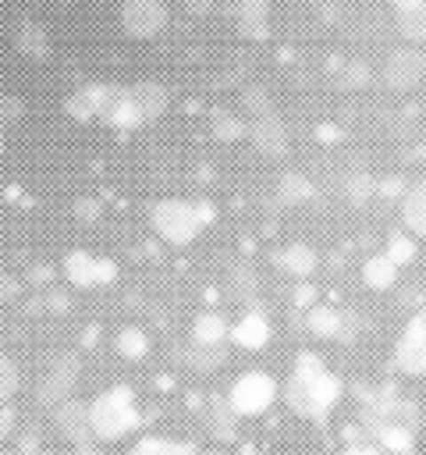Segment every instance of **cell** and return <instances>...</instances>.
Segmentation results:
<instances>
[{
    "label": "cell",
    "mask_w": 426,
    "mask_h": 455,
    "mask_svg": "<svg viewBox=\"0 0 426 455\" xmlns=\"http://www.w3.org/2000/svg\"><path fill=\"white\" fill-rule=\"evenodd\" d=\"M341 398V377L323 366L316 352H298L295 370L284 384V402L305 419H327Z\"/></svg>",
    "instance_id": "1"
},
{
    "label": "cell",
    "mask_w": 426,
    "mask_h": 455,
    "mask_svg": "<svg viewBox=\"0 0 426 455\" xmlns=\"http://www.w3.org/2000/svg\"><path fill=\"white\" fill-rule=\"evenodd\" d=\"M89 416H92V437L96 441H121L142 423V412L135 405V391L124 384L99 391L89 402Z\"/></svg>",
    "instance_id": "2"
},
{
    "label": "cell",
    "mask_w": 426,
    "mask_h": 455,
    "mask_svg": "<svg viewBox=\"0 0 426 455\" xmlns=\"http://www.w3.org/2000/svg\"><path fill=\"white\" fill-rule=\"evenodd\" d=\"M149 220H153V231L170 245H188L206 228L199 217V203H185V199H160Z\"/></svg>",
    "instance_id": "3"
},
{
    "label": "cell",
    "mask_w": 426,
    "mask_h": 455,
    "mask_svg": "<svg viewBox=\"0 0 426 455\" xmlns=\"http://www.w3.org/2000/svg\"><path fill=\"white\" fill-rule=\"evenodd\" d=\"M227 402L238 416H263L277 402V380L263 370H248L231 384Z\"/></svg>",
    "instance_id": "4"
},
{
    "label": "cell",
    "mask_w": 426,
    "mask_h": 455,
    "mask_svg": "<svg viewBox=\"0 0 426 455\" xmlns=\"http://www.w3.org/2000/svg\"><path fill=\"white\" fill-rule=\"evenodd\" d=\"M167 21H170V7L163 0H124V7H121V25L135 39L160 36L167 28Z\"/></svg>",
    "instance_id": "5"
},
{
    "label": "cell",
    "mask_w": 426,
    "mask_h": 455,
    "mask_svg": "<svg viewBox=\"0 0 426 455\" xmlns=\"http://www.w3.org/2000/svg\"><path fill=\"white\" fill-rule=\"evenodd\" d=\"M75 384H78V359L71 352H60L39 377V405H60L75 395Z\"/></svg>",
    "instance_id": "6"
},
{
    "label": "cell",
    "mask_w": 426,
    "mask_h": 455,
    "mask_svg": "<svg viewBox=\"0 0 426 455\" xmlns=\"http://www.w3.org/2000/svg\"><path fill=\"white\" fill-rule=\"evenodd\" d=\"M394 366L401 373H408V377H422L426 373V313H415L405 323V331H401V338L394 345Z\"/></svg>",
    "instance_id": "7"
},
{
    "label": "cell",
    "mask_w": 426,
    "mask_h": 455,
    "mask_svg": "<svg viewBox=\"0 0 426 455\" xmlns=\"http://www.w3.org/2000/svg\"><path fill=\"white\" fill-rule=\"evenodd\" d=\"M99 121H106L110 128H121V132L146 124V121H142V110H138V103H135V92H131V85H106V96H103V110H99Z\"/></svg>",
    "instance_id": "8"
},
{
    "label": "cell",
    "mask_w": 426,
    "mask_h": 455,
    "mask_svg": "<svg viewBox=\"0 0 426 455\" xmlns=\"http://www.w3.org/2000/svg\"><path fill=\"white\" fill-rule=\"evenodd\" d=\"M53 427H57V434H60L64 441H71L75 448H78V444H89V437H92L89 402H82V398L60 402V405L53 409Z\"/></svg>",
    "instance_id": "9"
},
{
    "label": "cell",
    "mask_w": 426,
    "mask_h": 455,
    "mask_svg": "<svg viewBox=\"0 0 426 455\" xmlns=\"http://www.w3.org/2000/svg\"><path fill=\"white\" fill-rule=\"evenodd\" d=\"M422 75H426V53L415 50V46L394 50L383 64V78H387L390 89H412V85L422 82Z\"/></svg>",
    "instance_id": "10"
},
{
    "label": "cell",
    "mask_w": 426,
    "mask_h": 455,
    "mask_svg": "<svg viewBox=\"0 0 426 455\" xmlns=\"http://www.w3.org/2000/svg\"><path fill=\"white\" fill-rule=\"evenodd\" d=\"M248 135H252L256 149L266 153V156H284L288 153V132H284V124H280V117L273 110L256 114L252 124H248Z\"/></svg>",
    "instance_id": "11"
},
{
    "label": "cell",
    "mask_w": 426,
    "mask_h": 455,
    "mask_svg": "<svg viewBox=\"0 0 426 455\" xmlns=\"http://www.w3.org/2000/svg\"><path fill=\"white\" fill-rule=\"evenodd\" d=\"M231 341H234L238 348H248V352L266 348V341H270V320H266L259 309L241 313V320L231 327Z\"/></svg>",
    "instance_id": "12"
},
{
    "label": "cell",
    "mask_w": 426,
    "mask_h": 455,
    "mask_svg": "<svg viewBox=\"0 0 426 455\" xmlns=\"http://www.w3.org/2000/svg\"><path fill=\"white\" fill-rule=\"evenodd\" d=\"M234 25L245 39H266L270 36V7L266 0H238Z\"/></svg>",
    "instance_id": "13"
},
{
    "label": "cell",
    "mask_w": 426,
    "mask_h": 455,
    "mask_svg": "<svg viewBox=\"0 0 426 455\" xmlns=\"http://www.w3.org/2000/svg\"><path fill=\"white\" fill-rule=\"evenodd\" d=\"M398 11V32L408 43L426 46V0H390Z\"/></svg>",
    "instance_id": "14"
},
{
    "label": "cell",
    "mask_w": 426,
    "mask_h": 455,
    "mask_svg": "<svg viewBox=\"0 0 426 455\" xmlns=\"http://www.w3.org/2000/svg\"><path fill=\"white\" fill-rule=\"evenodd\" d=\"M103 96H106V85H99V82L82 85V89H75V92L67 96L64 110H67L75 121H92V117H99V110H103Z\"/></svg>",
    "instance_id": "15"
},
{
    "label": "cell",
    "mask_w": 426,
    "mask_h": 455,
    "mask_svg": "<svg viewBox=\"0 0 426 455\" xmlns=\"http://www.w3.org/2000/svg\"><path fill=\"white\" fill-rule=\"evenodd\" d=\"M67 284L75 288H96V252H85V249H71L60 263Z\"/></svg>",
    "instance_id": "16"
},
{
    "label": "cell",
    "mask_w": 426,
    "mask_h": 455,
    "mask_svg": "<svg viewBox=\"0 0 426 455\" xmlns=\"http://www.w3.org/2000/svg\"><path fill=\"white\" fill-rule=\"evenodd\" d=\"M401 217H405V228L419 238H426V181L412 185L401 199Z\"/></svg>",
    "instance_id": "17"
},
{
    "label": "cell",
    "mask_w": 426,
    "mask_h": 455,
    "mask_svg": "<svg viewBox=\"0 0 426 455\" xmlns=\"http://www.w3.org/2000/svg\"><path fill=\"white\" fill-rule=\"evenodd\" d=\"M362 281H366L373 291H387V288H394V281H398V263H394L387 252H376V256H369V259L362 263Z\"/></svg>",
    "instance_id": "18"
},
{
    "label": "cell",
    "mask_w": 426,
    "mask_h": 455,
    "mask_svg": "<svg viewBox=\"0 0 426 455\" xmlns=\"http://www.w3.org/2000/svg\"><path fill=\"white\" fill-rule=\"evenodd\" d=\"M131 92H135V103L142 110V121H156L167 110V100L170 96H167V89L160 82H135Z\"/></svg>",
    "instance_id": "19"
},
{
    "label": "cell",
    "mask_w": 426,
    "mask_h": 455,
    "mask_svg": "<svg viewBox=\"0 0 426 455\" xmlns=\"http://www.w3.org/2000/svg\"><path fill=\"white\" fill-rule=\"evenodd\" d=\"M227 334H231V327H227V320H224L220 313H199L195 323H192V341H195V345L220 348Z\"/></svg>",
    "instance_id": "20"
},
{
    "label": "cell",
    "mask_w": 426,
    "mask_h": 455,
    "mask_svg": "<svg viewBox=\"0 0 426 455\" xmlns=\"http://www.w3.org/2000/svg\"><path fill=\"white\" fill-rule=\"evenodd\" d=\"M234 409H231V402L227 398H213L209 405H206V430L217 437V441H231L234 437Z\"/></svg>",
    "instance_id": "21"
},
{
    "label": "cell",
    "mask_w": 426,
    "mask_h": 455,
    "mask_svg": "<svg viewBox=\"0 0 426 455\" xmlns=\"http://www.w3.org/2000/svg\"><path fill=\"white\" fill-rule=\"evenodd\" d=\"M277 267L288 270V274H295V277H309L316 270V252L309 245L295 242V245H288V249L277 252Z\"/></svg>",
    "instance_id": "22"
},
{
    "label": "cell",
    "mask_w": 426,
    "mask_h": 455,
    "mask_svg": "<svg viewBox=\"0 0 426 455\" xmlns=\"http://www.w3.org/2000/svg\"><path fill=\"white\" fill-rule=\"evenodd\" d=\"M376 444L390 455H408L412 451V430L408 423H394V419H383L376 427Z\"/></svg>",
    "instance_id": "23"
},
{
    "label": "cell",
    "mask_w": 426,
    "mask_h": 455,
    "mask_svg": "<svg viewBox=\"0 0 426 455\" xmlns=\"http://www.w3.org/2000/svg\"><path fill=\"white\" fill-rule=\"evenodd\" d=\"M305 313H309L305 323H309V331H312L316 338H341L344 316H341L337 309H330V306H312V309H305Z\"/></svg>",
    "instance_id": "24"
},
{
    "label": "cell",
    "mask_w": 426,
    "mask_h": 455,
    "mask_svg": "<svg viewBox=\"0 0 426 455\" xmlns=\"http://www.w3.org/2000/svg\"><path fill=\"white\" fill-rule=\"evenodd\" d=\"M128 455H195V448L174 437H138Z\"/></svg>",
    "instance_id": "25"
},
{
    "label": "cell",
    "mask_w": 426,
    "mask_h": 455,
    "mask_svg": "<svg viewBox=\"0 0 426 455\" xmlns=\"http://www.w3.org/2000/svg\"><path fill=\"white\" fill-rule=\"evenodd\" d=\"M114 348L124 359H142L149 352V334L142 327H121L117 338H114Z\"/></svg>",
    "instance_id": "26"
},
{
    "label": "cell",
    "mask_w": 426,
    "mask_h": 455,
    "mask_svg": "<svg viewBox=\"0 0 426 455\" xmlns=\"http://www.w3.org/2000/svg\"><path fill=\"white\" fill-rule=\"evenodd\" d=\"M213 135L224 139V142H234V139L245 135V124H241L234 114H227V110H217V114H213Z\"/></svg>",
    "instance_id": "27"
},
{
    "label": "cell",
    "mask_w": 426,
    "mask_h": 455,
    "mask_svg": "<svg viewBox=\"0 0 426 455\" xmlns=\"http://www.w3.org/2000/svg\"><path fill=\"white\" fill-rule=\"evenodd\" d=\"M312 196V185L302 178V174H284L280 178V199L284 203H302Z\"/></svg>",
    "instance_id": "28"
},
{
    "label": "cell",
    "mask_w": 426,
    "mask_h": 455,
    "mask_svg": "<svg viewBox=\"0 0 426 455\" xmlns=\"http://www.w3.org/2000/svg\"><path fill=\"white\" fill-rule=\"evenodd\" d=\"M398 267H405V263H412L415 259V238L412 235H394L390 242H387V249H383Z\"/></svg>",
    "instance_id": "29"
},
{
    "label": "cell",
    "mask_w": 426,
    "mask_h": 455,
    "mask_svg": "<svg viewBox=\"0 0 426 455\" xmlns=\"http://www.w3.org/2000/svg\"><path fill=\"white\" fill-rule=\"evenodd\" d=\"M18 46L25 53H32V57H46V36H43V28L39 25H25L21 36H18Z\"/></svg>",
    "instance_id": "30"
},
{
    "label": "cell",
    "mask_w": 426,
    "mask_h": 455,
    "mask_svg": "<svg viewBox=\"0 0 426 455\" xmlns=\"http://www.w3.org/2000/svg\"><path fill=\"white\" fill-rule=\"evenodd\" d=\"M18 391V366L0 352V405H7V398H14Z\"/></svg>",
    "instance_id": "31"
},
{
    "label": "cell",
    "mask_w": 426,
    "mask_h": 455,
    "mask_svg": "<svg viewBox=\"0 0 426 455\" xmlns=\"http://www.w3.org/2000/svg\"><path fill=\"white\" fill-rule=\"evenodd\" d=\"M369 192H373V181H369L366 174H355V178L348 181V199H351V203H366Z\"/></svg>",
    "instance_id": "32"
},
{
    "label": "cell",
    "mask_w": 426,
    "mask_h": 455,
    "mask_svg": "<svg viewBox=\"0 0 426 455\" xmlns=\"http://www.w3.org/2000/svg\"><path fill=\"white\" fill-rule=\"evenodd\" d=\"M114 277H117V263H114V259H106V256H96V288L110 284Z\"/></svg>",
    "instance_id": "33"
},
{
    "label": "cell",
    "mask_w": 426,
    "mask_h": 455,
    "mask_svg": "<svg viewBox=\"0 0 426 455\" xmlns=\"http://www.w3.org/2000/svg\"><path fill=\"white\" fill-rule=\"evenodd\" d=\"M75 213H78V220H96L99 217V199H78L75 203Z\"/></svg>",
    "instance_id": "34"
},
{
    "label": "cell",
    "mask_w": 426,
    "mask_h": 455,
    "mask_svg": "<svg viewBox=\"0 0 426 455\" xmlns=\"http://www.w3.org/2000/svg\"><path fill=\"white\" fill-rule=\"evenodd\" d=\"M14 419H18V416H14V409H11V405H0V441H4V437H11Z\"/></svg>",
    "instance_id": "35"
},
{
    "label": "cell",
    "mask_w": 426,
    "mask_h": 455,
    "mask_svg": "<svg viewBox=\"0 0 426 455\" xmlns=\"http://www.w3.org/2000/svg\"><path fill=\"white\" fill-rule=\"evenodd\" d=\"M18 295V281L11 274H0V299H14Z\"/></svg>",
    "instance_id": "36"
},
{
    "label": "cell",
    "mask_w": 426,
    "mask_h": 455,
    "mask_svg": "<svg viewBox=\"0 0 426 455\" xmlns=\"http://www.w3.org/2000/svg\"><path fill=\"white\" fill-rule=\"evenodd\" d=\"M43 302H46V309H57V313H64V309H67V295H60V291H50Z\"/></svg>",
    "instance_id": "37"
},
{
    "label": "cell",
    "mask_w": 426,
    "mask_h": 455,
    "mask_svg": "<svg viewBox=\"0 0 426 455\" xmlns=\"http://www.w3.org/2000/svg\"><path fill=\"white\" fill-rule=\"evenodd\" d=\"M295 302L312 309V288H309V284H302V288H298V295H295Z\"/></svg>",
    "instance_id": "38"
},
{
    "label": "cell",
    "mask_w": 426,
    "mask_h": 455,
    "mask_svg": "<svg viewBox=\"0 0 426 455\" xmlns=\"http://www.w3.org/2000/svg\"><path fill=\"white\" fill-rule=\"evenodd\" d=\"M341 455H376V448H369V444H351V448H344Z\"/></svg>",
    "instance_id": "39"
},
{
    "label": "cell",
    "mask_w": 426,
    "mask_h": 455,
    "mask_svg": "<svg viewBox=\"0 0 426 455\" xmlns=\"http://www.w3.org/2000/svg\"><path fill=\"white\" fill-rule=\"evenodd\" d=\"M75 455H103V451H99L96 444H78V448H75Z\"/></svg>",
    "instance_id": "40"
},
{
    "label": "cell",
    "mask_w": 426,
    "mask_h": 455,
    "mask_svg": "<svg viewBox=\"0 0 426 455\" xmlns=\"http://www.w3.org/2000/svg\"><path fill=\"white\" fill-rule=\"evenodd\" d=\"M0 149H4V139H0Z\"/></svg>",
    "instance_id": "41"
}]
</instances>
